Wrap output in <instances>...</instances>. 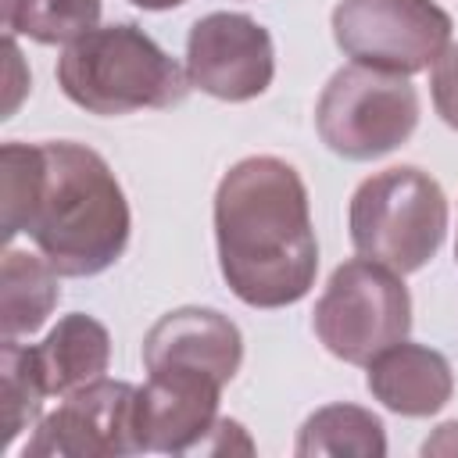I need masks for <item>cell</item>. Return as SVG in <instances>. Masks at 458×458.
Returning <instances> with one entry per match:
<instances>
[{
  "label": "cell",
  "instance_id": "obj_1",
  "mask_svg": "<svg viewBox=\"0 0 458 458\" xmlns=\"http://www.w3.org/2000/svg\"><path fill=\"white\" fill-rule=\"evenodd\" d=\"M4 240L29 233L39 254L72 279L107 272L129 247V200L111 165L86 143H4Z\"/></svg>",
  "mask_w": 458,
  "mask_h": 458
},
{
  "label": "cell",
  "instance_id": "obj_2",
  "mask_svg": "<svg viewBox=\"0 0 458 458\" xmlns=\"http://www.w3.org/2000/svg\"><path fill=\"white\" fill-rule=\"evenodd\" d=\"M218 268L250 308H286L308 297L318 272V240L308 186L272 154L236 161L215 190Z\"/></svg>",
  "mask_w": 458,
  "mask_h": 458
},
{
  "label": "cell",
  "instance_id": "obj_3",
  "mask_svg": "<svg viewBox=\"0 0 458 458\" xmlns=\"http://www.w3.org/2000/svg\"><path fill=\"white\" fill-rule=\"evenodd\" d=\"M61 93L89 114L118 118L132 111H161L186 97V68L165 54L140 25H97L68 43L57 57Z\"/></svg>",
  "mask_w": 458,
  "mask_h": 458
},
{
  "label": "cell",
  "instance_id": "obj_4",
  "mask_svg": "<svg viewBox=\"0 0 458 458\" xmlns=\"http://www.w3.org/2000/svg\"><path fill=\"white\" fill-rule=\"evenodd\" d=\"M347 229L361 258L408 276L426 268L440 250L447 236V197L429 172L394 165L358 182Z\"/></svg>",
  "mask_w": 458,
  "mask_h": 458
},
{
  "label": "cell",
  "instance_id": "obj_5",
  "mask_svg": "<svg viewBox=\"0 0 458 458\" xmlns=\"http://www.w3.org/2000/svg\"><path fill=\"white\" fill-rule=\"evenodd\" d=\"M311 329L333 358L369 365L379 351L408 336L411 293L394 268L358 254L333 268L315 301Z\"/></svg>",
  "mask_w": 458,
  "mask_h": 458
},
{
  "label": "cell",
  "instance_id": "obj_6",
  "mask_svg": "<svg viewBox=\"0 0 458 458\" xmlns=\"http://www.w3.org/2000/svg\"><path fill=\"white\" fill-rule=\"evenodd\" d=\"M419 93L408 75L344 64L329 75L315 104L318 140L344 161H376L411 140Z\"/></svg>",
  "mask_w": 458,
  "mask_h": 458
},
{
  "label": "cell",
  "instance_id": "obj_7",
  "mask_svg": "<svg viewBox=\"0 0 458 458\" xmlns=\"http://www.w3.org/2000/svg\"><path fill=\"white\" fill-rule=\"evenodd\" d=\"M333 39L351 64L390 75H415L451 47V14L433 0H340Z\"/></svg>",
  "mask_w": 458,
  "mask_h": 458
},
{
  "label": "cell",
  "instance_id": "obj_8",
  "mask_svg": "<svg viewBox=\"0 0 458 458\" xmlns=\"http://www.w3.org/2000/svg\"><path fill=\"white\" fill-rule=\"evenodd\" d=\"M136 394L125 379H97L61 397L32 426L25 458H125L143 454L136 433Z\"/></svg>",
  "mask_w": 458,
  "mask_h": 458
},
{
  "label": "cell",
  "instance_id": "obj_9",
  "mask_svg": "<svg viewBox=\"0 0 458 458\" xmlns=\"http://www.w3.org/2000/svg\"><path fill=\"white\" fill-rule=\"evenodd\" d=\"M276 75V47L261 21L240 11H211L190 25L186 79L200 93L243 104L261 97Z\"/></svg>",
  "mask_w": 458,
  "mask_h": 458
},
{
  "label": "cell",
  "instance_id": "obj_10",
  "mask_svg": "<svg viewBox=\"0 0 458 458\" xmlns=\"http://www.w3.org/2000/svg\"><path fill=\"white\" fill-rule=\"evenodd\" d=\"M222 386L208 372L154 369L136 394V433L143 451L197 454L218 419Z\"/></svg>",
  "mask_w": 458,
  "mask_h": 458
},
{
  "label": "cell",
  "instance_id": "obj_11",
  "mask_svg": "<svg viewBox=\"0 0 458 458\" xmlns=\"http://www.w3.org/2000/svg\"><path fill=\"white\" fill-rule=\"evenodd\" d=\"M143 365L147 372L193 369L218 383H233L243 365V336L236 322L215 308H175L147 329Z\"/></svg>",
  "mask_w": 458,
  "mask_h": 458
},
{
  "label": "cell",
  "instance_id": "obj_12",
  "mask_svg": "<svg viewBox=\"0 0 458 458\" xmlns=\"http://www.w3.org/2000/svg\"><path fill=\"white\" fill-rule=\"evenodd\" d=\"M365 369H369L365 376L369 394L386 411L404 419L437 415L454 394L451 361L426 344H408V336L379 351Z\"/></svg>",
  "mask_w": 458,
  "mask_h": 458
},
{
  "label": "cell",
  "instance_id": "obj_13",
  "mask_svg": "<svg viewBox=\"0 0 458 458\" xmlns=\"http://www.w3.org/2000/svg\"><path fill=\"white\" fill-rule=\"evenodd\" d=\"M36 361L50 397H64L79 386L104 379L111 365V333L93 315L72 311L57 318L43 344H36Z\"/></svg>",
  "mask_w": 458,
  "mask_h": 458
},
{
  "label": "cell",
  "instance_id": "obj_14",
  "mask_svg": "<svg viewBox=\"0 0 458 458\" xmlns=\"http://www.w3.org/2000/svg\"><path fill=\"white\" fill-rule=\"evenodd\" d=\"M57 268L43 254L7 247L0 265V333L4 340H18L36 333L61 301Z\"/></svg>",
  "mask_w": 458,
  "mask_h": 458
},
{
  "label": "cell",
  "instance_id": "obj_15",
  "mask_svg": "<svg viewBox=\"0 0 458 458\" xmlns=\"http://www.w3.org/2000/svg\"><path fill=\"white\" fill-rule=\"evenodd\" d=\"M297 458H383L386 454V429L379 415L361 404H326L304 419L293 444Z\"/></svg>",
  "mask_w": 458,
  "mask_h": 458
},
{
  "label": "cell",
  "instance_id": "obj_16",
  "mask_svg": "<svg viewBox=\"0 0 458 458\" xmlns=\"http://www.w3.org/2000/svg\"><path fill=\"white\" fill-rule=\"evenodd\" d=\"M100 0H4L7 36H29L43 47H68L93 32Z\"/></svg>",
  "mask_w": 458,
  "mask_h": 458
},
{
  "label": "cell",
  "instance_id": "obj_17",
  "mask_svg": "<svg viewBox=\"0 0 458 458\" xmlns=\"http://www.w3.org/2000/svg\"><path fill=\"white\" fill-rule=\"evenodd\" d=\"M47 383L36 361V347L4 340L0 344V408H4V447L14 444L18 433L32 429L43 419Z\"/></svg>",
  "mask_w": 458,
  "mask_h": 458
},
{
  "label": "cell",
  "instance_id": "obj_18",
  "mask_svg": "<svg viewBox=\"0 0 458 458\" xmlns=\"http://www.w3.org/2000/svg\"><path fill=\"white\" fill-rule=\"evenodd\" d=\"M429 89H433V107L458 132V43H451L437 64L429 68Z\"/></svg>",
  "mask_w": 458,
  "mask_h": 458
},
{
  "label": "cell",
  "instance_id": "obj_19",
  "mask_svg": "<svg viewBox=\"0 0 458 458\" xmlns=\"http://www.w3.org/2000/svg\"><path fill=\"white\" fill-rule=\"evenodd\" d=\"M233 451L254 454V444H250L247 429H243L236 419H215V426H211V433L200 440L197 454H233Z\"/></svg>",
  "mask_w": 458,
  "mask_h": 458
},
{
  "label": "cell",
  "instance_id": "obj_20",
  "mask_svg": "<svg viewBox=\"0 0 458 458\" xmlns=\"http://www.w3.org/2000/svg\"><path fill=\"white\" fill-rule=\"evenodd\" d=\"M422 454H458V419L437 426V433L422 444Z\"/></svg>",
  "mask_w": 458,
  "mask_h": 458
},
{
  "label": "cell",
  "instance_id": "obj_21",
  "mask_svg": "<svg viewBox=\"0 0 458 458\" xmlns=\"http://www.w3.org/2000/svg\"><path fill=\"white\" fill-rule=\"evenodd\" d=\"M132 7H143V11H172V7H179V4H186V0H129Z\"/></svg>",
  "mask_w": 458,
  "mask_h": 458
},
{
  "label": "cell",
  "instance_id": "obj_22",
  "mask_svg": "<svg viewBox=\"0 0 458 458\" xmlns=\"http://www.w3.org/2000/svg\"><path fill=\"white\" fill-rule=\"evenodd\" d=\"M454 258H458V240H454Z\"/></svg>",
  "mask_w": 458,
  "mask_h": 458
}]
</instances>
